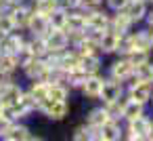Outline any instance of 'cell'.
Listing matches in <instances>:
<instances>
[{
  "label": "cell",
  "mask_w": 153,
  "mask_h": 141,
  "mask_svg": "<svg viewBox=\"0 0 153 141\" xmlns=\"http://www.w3.org/2000/svg\"><path fill=\"white\" fill-rule=\"evenodd\" d=\"M71 112V105L69 101H55V99H44L38 103V114L44 116L46 120L51 122H63Z\"/></svg>",
  "instance_id": "1"
},
{
  "label": "cell",
  "mask_w": 153,
  "mask_h": 141,
  "mask_svg": "<svg viewBox=\"0 0 153 141\" xmlns=\"http://www.w3.org/2000/svg\"><path fill=\"white\" fill-rule=\"evenodd\" d=\"M132 72H134V68H132V63L128 61L126 55H113L111 61L107 63L105 76H111V78H115V80H120V82H126V80L132 76Z\"/></svg>",
  "instance_id": "2"
},
{
  "label": "cell",
  "mask_w": 153,
  "mask_h": 141,
  "mask_svg": "<svg viewBox=\"0 0 153 141\" xmlns=\"http://www.w3.org/2000/svg\"><path fill=\"white\" fill-rule=\"evenodd\" d=\"M124 95H126L124 82H120V80H115L111 76H105L101 93H99V103H109V101H115V99H120Z\"/></svg>",
  "instance_id": "3"
},
{
  "label": "cell",
  "mask_w": 153,
  "mask_h": 141,
  "mask_svg": "<svg viewBox=\"0 0 153 141\" xmlns=\"http://www.w3.org/2000/svg\"><path fill=\"white\" fill-rule=\"evenodd\" d=\"M32 13H34V7H32L30 0H21V2L13 4V7L9 9V15H11L15 28H17V30H23V32H25V26H27Z\"/></svg>",
  "instance_id": "4"
},
{
  "label": "cell",
  "mask_w": 153,
  "mask_h": 141,
  "mask_svg": "<svg viewBox=\"0 0 153 141\" xmlns=\"http://www.w3.org/2000/svg\"><path fill=\"white\" fill-rule=\"evenodd\" d=\"M103 80H105V74H90L84 84L80 86V95L84 97V101H99V93H101V86H103Z\"/></svg>",
  "instance_id": "5"
},
{
  "label": "cell",
  "mask_w": 153,
  "mask_h": 141,
  "mask_svg": "<svg viewBox=\"0 0 153 141\" xmlns=\"http://www.w3.org/2000/svg\"><path fill=\"white\" fill-rule=\"evenodd\" d=\"M109 17H111V11L103 7L99 9H92V11H86V28H92V30H109Z\"/></svg>",
  "instance_id": "6"
},
{
  "label": "cell",
  "mask_w": 153,
  "mask_h": 141,
  "mask_svg": "<svg viewBox=\"0 0 153 141\" xmlns=\"http://www.w3.org/2000/svg\"><path fill=\"white\" fill-rule=\"evenodd\" d=\"M151 118H153V116H149V112H147V114L136 116L134 120L124 122V126H126L128 130H132V133L138 137V141H147V139H149V130H151Z\"/></svg>",
  "instance_id": "7"
},
{
  "label": "cell",
  "mask_w": 153,
  "mask_h": 141,
  "mask_svg": "<svg viewBox=\"0 0 153 141\" xmlns=\"http://www.w3.org/2000/svg\"><path fill=\"white\" fill-rule=\"evenodd\" d=\"M44 44H46V51H63L69 46V40H67V32L65 30H48L44 36Z\"/></svg>",
  "instance_id": "8"
},
{
  "label": "cell",
  "mask_w": 153,
  "mask_h": 141,
  "mask_svg": "<svg viewBox=\"0 0 153 141\" xmlns=\"http://www.w3.org/2000/svg\"><path fill=\"white\" fill-rule=\"evenodd\" d=\"M46 70H48V65L44 63V59H42V57H34V59L27 61L19 72H21L23 78L30 82V80H42L44 74H46Z\"/></svg>",
  "instance_id": "9"
},
{
  "label": "cell",
  "mask_w": 153,
  "mask_h": 141,
  "mask_svg": "<svg viewBox=\"0 0 153 141\" xmlns=\"http://www.w3.org/2000/svg\"><path fill=\"white\" fill-rule=\"evenodd\" d=\"M30 135H32V128L25 124V120H17L0 135V139H4V141H27Z\"/></svg>",
  "instance_id": "10"
},
{
  "label": "cell",
  "mask_w": 153,
  "mask_h": 141,
  "mask_svg": "<svg viewBox=\"0 0 153 141\" xmlns=\"http://www.w3.org/2000/svg\"><path fill=\"white\" fill-rule=\"evenodd\" d=\"M122 11L130 17V21H132L134 26H138V23H143V21H145V17H147L149 2H143V0H128L126 7H124Z\"/></svg>",
  "instance_id": "11"
},
{
  "label": "cell",
  "mask_w": 153,
  "mask_h": 141,
  "mask_svg": "<svg viewBox=\"0 0 153 141\" xmlns=\"http://www.w3.org/2000/svg\"><path fill=\"white\" fill-rule=\"evenodd\" d=\"M51 30V26H48V19L44 17V15H40V13H32L30 15V21H27V26H25V34L27 36H44L46 32Z\"/></svg>",
  "instance_id": "12"
},
{
  "label": "cell",
  "mask_w": 153,
  "mask_h": 141,
  "mask_svg": "<svg viewBox=\"0 0 153 141\" xmlns=\"http://www.w3.org/2000/svg\"><path fill=\"white\" fill-rule=\"evenodd\" d=\"M65 32H82L86 30V11L82 9H69L67 11V21H65Z\"/></svg>",
  "instance_id": "13"
},
{
  "label": "cell",
  "mask_w": 153,
  "mask_h": 141,
  "mask_svg": "<svg viewBox=\"0 0 153 141\" xmlns=\"http://www.w3.org/2000/svg\"><path fill=\"white\" fill-rule=\"evenodd\" d=\"M134 28V23L130 21V17L124 13V11H113L111 17H109V30L115 32V34H126Z\"/></svg>",
  "instance_id": "14"
},
{
  "label": "cell",
  "mask_w": 153,
  "mask_h": 141,
  "mask_svg": "<svg viewBox=\"0 0 153 141\" xmlns=\"http://www.w3.org/2000/svg\"><path fill=\"white\" fill-rule=\"evenodd\" d=\"M122 135H124V122L122 120H107L101 126L103 141H122Z\"/></svg>",
  "instance_id": "15"
},
{
  "label": "cell",
  "mask_w": 153,
  "mask_h": 141,
  "mask_svg": "<svg viewBox=\"0 0 153 141\" xmlns=\"http://www.w3.org/2000/svg\"><path fill=\"white\" fill-rule=\"evenodd\" d=\"M17 107H19V112H21V116H23V120L25 118H32L34 114H38V101L27 93V88L21 93V97H19V101L15 103Z\"/></svg>",
  "instance_id": "16"
},
{
  "label": "cell",
  "mask_w": 153,
  "mask_h": 141,
  "mask_svg": "<svg viewBox=\"0 0 153 141\" xmlns=\"http://www.w3.org/2000/svg\"><path fill=\"white\" fill-rule=\"evenodd\" d=\"M23 91H25V86L13 78V80L2 88V93H0V101H2V103H17Z\"/></svg>",
  "instance_id": "17"
},
{
  "label": "cell",
  "mask_w": 153,
  "mask_h": 141,
  "mask_svg": "<svg viewBox=\"0 0 153 141\" xmlns=\"http://www.w3.org/2000/svg\"><path fill=\"white\" fill-rule=\"evenodd\" d=\"M78 65H80V55H78L76 49L67 46V49L59 51V68H61L63 72H69V70H74V68H78Z\"/></svg>",
  "instance_id": "18"
},
{
  "label": "cell",
  "mask_w": 153,
  "mask_h": 141,
  "mask_svg": "<svg viewBox=\"0 0 153 141\" xmlns=\"http://www.w3.org/2000/svg\"><path fill=\"white\" fill-rule=\"evenodd\" d=\"M147 112H149V107H147V105H143V103H138V101H134V99H128V97H126V101H124V110H122V122L134 120L136 116L147 114Z\"/></svg>",
  "instance_id": "19"
},
{
  "label": "cell",
  "mask_w": 153,
  "mask_h": 141,
  "mask_svg": "<svg viewBox=\"0 0 153 141\" xmlns=\"http://www.w3.org/2000/svg\"><path fill=\"white\" fill-rule=\"evenodd\" d=\"M117 38H120V34H115V32H111V30H107V32L103 34L101 42H99V51H101L103 57H113V55H115Z\"/></svg>",
  "instance_id": "20"
},
{
  "label": "cell",
  "mask_w": 153,
  "mask_h": 141,
  "mask_svg": "<svg viewBox=\"0 0 153 141\" xmlns=\"http://www.w3.org/2000/svg\"><path fill=\"white\" fill-rule=\"evenodd\" d=\"M103 55L101 53H94V55H84L80 57V65L84 68V72L90 76V74H101L103 72Z\"/></svg>",
  "instance_id": "21"
},
{
  "label": "cell",
  "mask_w": 153,
  "mask_h": 141,
  "mask_svg": "<svg viewBox=\"0 0 153 141\" xmlns=\"http://www.w3.org/2000/svg\"><path fill=\"white\" fill-rule=\"evenodd\" d=\"M107 120H109V118H107V114H105V107H103V103H99V101H97V105H92V107L84 114V122H86V124H92V126H103Z\"/></svg>",
  "instance_id": "22"
},
{
  "label": "cell",
  "mask_w": 153,
  "mask_h": 141,
  "mask_svg": "<svg viewBox=\"0 0 153 141\" xmlns=\"http://www.w3.org/2000/svg\"><path fill=\"white\" fill-rule=\"evenodd\" d=\"M0 74L2 76H17L19 74V61L13 53H0Z\"/></svg>",
  "instance_id": "23"
},
{
  "label": "cell",
  "mask_w": 153,
  "mask_h": 141,
  "mask_svg": "<svg viewBox=\"0 0 153 141\" xmlns=\"http://www.w3.org/2000/svg\"><path fill=\"white\" fill-rule=\"evenodd\" d=\"M88 78V74L84 72V68L82 65H78V68H74V70H69V72H65V84L71 88V91H80V86L84 84V80Z\"/></svg>",
  "instance_id": "24"
},
{
  "label": "cell",
  "mask_w": 153,
  "mask_h": 141,
  "mask_svg": "<svg viewBox=\"0 0 153 141\" xmlns=\"http://www.w3.org/2000/svg\"><path fill=\"white\" fill-rule=\"evenodd\" d=\"M71 88L65 84V82H53L48 84V99H55V101H69L71 99Z\"/></svg>",
  "instance_id": "25"
},
{
  "label": "cell",
  "mask_w": 153,
  "mask_h": 141,
  "mask_svg": "<svg viewBox=\"0 0 153 141\" xmlns=\"http://www.w3.org/2000/svg\"><path fill=\"white\" fill-rule=\"evenodd\" d=\"M27 93L40 103L48 97V84L42 82V80H30V86H27Z\"/></svg>",
  "instance_id": "26"
},
{
  "label": "cell",
  "mask_w": 153,
  "mask_h": 141,
  "mask_svg": "<svg viewBox=\"0 0 153 141\" xmlns=\"http://www.w3.org/2000/svg\"><path fill=\"white\" fill-rule=\"evenodd\" d=\"M124 101H126V95L115 99V101H109V103H103L105 107V114L109 120H122V110H124Z\"/></svg>",
  "instance_id": "27"
},
{
  "label": "cell",
  "mask_w": 153,
  "mask_h": 141,
  "mask_svg": "<svg viewBox=\"0 0 153 141\" xmlns=\"http://www.w3.org/2000/svg\"><path fill=\"white\" fill-rule=\"evenodd\" d=\"M67 11L69 9H63V7H59V9H55L46 19H48V26L53 28V30H63L65 28V21H67Z\"/></svg>",
  "instance_id": "28"
},
{
  "label": "cell",
  "mask_w": 153,
  "mask_h": 141,
  "mask_svg": "<svg viewBox=\"0 0 153 141\" xmlns=\"http://www.w3.org/2000/svg\"><path fill=\"white\" fill-rule=\"evenodd\" d=\"M32 7H34V11H36V13H40V15L48 17V15H51L55 9H59L61 4H59V0H34Z\"/></svg>",
  "instance_id": "29"
},
{
  "label": "cell",
  "mask_w": 153,
  "mask_h": 141,
  "mask_svg": "<svg viewBox=\"0 0 153 141\" xmlns=\"http://www.w3.org/2000/svg\"><path fill=\"white\" fill-rule=\"evenodd\" d=\"M134 76H136L138 80L153 82V57H151L149 61H145V63L136 65V68H134Z\"/></svg>",
  "instance_id": "30"
},
{
  "label": "cell",
  "mask_w": 153,
  "mask_h": 141,
  "mask_svg": "<svg viewBox=\"0 0 153 141\" xmlns=\"http://www.w3.org/2000/svg\"><path fill=\"white\" fill-rule=\"evenodd\" d=\"M126 57H128V61L132 63V68H136V65L149 61V59L153 57V53H151V51H145V49H134V51H130Z\"/></svg>",
  "instance_id": "31"
},
{
  "label": "cell",
  "mask_w": 153,
  "mask_h": 141,
  "mask_svg": "<svg viewBox=\"0 0 153 141\" xmlns=\"http://www.w3.org/2000/svg\"><path fill=\"white\" fill-rule=\"evenodd\" d=\"M69 137H71L74 141H88V124H86V122L76 124V126L71 128Z\"/></svg>",
  "instance_id": "32"
},
{
  "label": "cell",
  "mask_w": 153,
  "mask_h": 141,
  "mask_svg": "<svg viewBox=\"0 0 153 141\" xmlns=\"http://www.w3.org/2000/svg\"><path fill=\"white\" fill-rule=\"evenodd\" d=\"M17 28H15V23H13V19H11V15H9V11L7 13H0V34H11V32H15Z\"/></svg>",
  "instance_id": "33"
},
{
  "label": "cell",
  "mask_w": 153,
  "mask_h": 141,
  "mask_svg": "<svg viewBox=\"0 0 153 141\" xmlns=\"http://www.w3.org/2000/svg\"><path fill=\"white\" fill-rule=\"evenodd\" d=\"M99 7H103V0H78V9L82 11H92Z\"/></svg>",
  "instance_id": "34"
},
{
  "label": "cell",
  "mask_w": 153,
  "mask_h": 141,
  "mask_svg": "<svg viewBox=\"0 0 153 141\" xmlns=\"http://www.w3.org/2000/svg\"><path fill=\"white\" fill-rule=\"evenodd\" d=\"M126 2H128V0H103V4H105V9L107 11H122L124 7H126Z\"/></svg>",
  "instance_id": "35"
},
{
  "label": "cell",
  "mask_w": 153,
  "mask_h": 141,
  "mask_svg": "<svg viewBox=\"0 0 153 141\" xmlns=\"http://www.w3.org/2000/svg\"><path fill=\"white\" fill-rule=\"evenodd\" d=\"M63 9H78V0H59Z\"/></svg>",
  "instance_id": "36"
},
{
  "label": "cell",
  "mask_w": 153,
  "mask_h": 141,
  "mask_svg": "<svg viewBox=\"0 0 153 141\" xmlns=\"http://www.w3.org/2000/svg\"><path fill=\"white\" fill-rule=\"evenodd\" d=\"M143 23L149 26V28H153V7H151V4H149V11H147V17H145Z\"/></svg>",
  "instance_id": "37"
},
{
  "label": "cell",
  "mask_w": 153,
  "mask_h": 141,
  "mask_svg": "<svg viewBox=\"0 0 153 141\" xmlns=\"http://www.w3.org/2000/svg\"><path fill=\"white\" fill-rule=\"evenodd\" d=\"M147 141H153V118H151V130H149V139Z\"/></svg>",
  "instance_id": "38"
},
{
  "label": "cell",
  "mask_w": 153,
  "mask_h": 141,
  "mask_svg": "<svg viewBox=\"0 0 153 141\" xmlns=\"http://www.w3.org/2000/svg\"><path fill=\"white\" fill-rule=\"evenodd\" d=\"M7 2H9V4L13 7V4H17V2H21V0H7Z\"/></svg>",
  "instance_id": "39"
},
{
  "label": "cell",
  "mask_w": 153,
  "mask_h": 141,
  "mask_svg": "<svg viewBox=\"0 0 153 141\" xmlns=\"http://www.w3.org/2000/svg\"><path fill=\"white\" fill-rule=\"evenodd\" d=\"M149 110L153 112V95H151V99H149Z\"/></svg>",
  "instance_id": "40"
},
{
  "label": "cell",
  "mask_w": 153,
  "mask_h": 141,
  "mask_svg": "<svg viewBox=\"0 0 153 141\" xmlns=\"http://www.w3.org/2000/svg\"><path fill=\"white\" fill-rule=\"evenodd\" d=\"M149 4H151V7H153V0H149Z\"/></svg>",
  "instance_id": "41"
},
{
  "label": "cell",
  "mask_w": 153,
  "mask_h": 141,
  "mask_svg": "<svg viewBox=\"0 0 153 141\" xmlns=\"http://www.w3.org/2000/svg\"><path fill=\"white\" fill-rule=\"evenodd\" d=\"M143 2H149V0H143Z\"/></svg>",
  "instance_id": "42"
},
{
  "label": "cell",
  "mask_w": 153,
  "mask_h": 141,
  "mask_svg": "<svg viewBox=\"0 0 153 141\" xmlns=\"http://www.w3.org/2000/svg\"><path fill=\"white\" fill-rule=\"evenodd\" d=\"M30 2H34V0H30Z\"/></svg>",
  "instance_id": "43"
}]
</instances>
